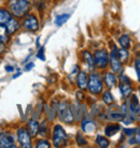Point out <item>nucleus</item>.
<instances>
[{"instance_id":"nucleus-25","label":"nucleus","mask_w":140,"mask_h":148,"mask_svg":"<svg viewBox=\"0 0 140 148\" xmlns=\"http://www.w3.org/2000/svg\"><path fill=\"white\" fill-rule=\"evenodd\" d=\"M134 69L136 72L137 79L140 83V53H137L134 58Z\"/></svg>"},{"instance_id":"nucleus-14","label":"nucleus","mask_w":140,"mask_h":148,"mask_svg":"<svg viewBox=\"0 0 140 148\" xmlns=\"http://www.w3.org/2000/svg\"><path fill=\"white\" fill-rule=\"evenodd\" d=\"M81 56H82V60H83V62L86 64L87 69H89L91 72L95 70L96 69L95 60H94V55H93L92 53L89 52V51H87V49H84V51H82Z\"/></svg>"},{"instance_id":"nucleus-32","label":"nucleus","mask_w":140,"mask_h":148,"mask_svg":"<svg viewBox=\"0 0 140 148\" xmlns=\"http://www.w3.org/2000/svg\"><path fill=\"white\" fill-rule=\"evenodd\" d=\"M37 58L38 59L42 60V61H44L45 60V55H44V46H41L40 48H39V51L37 52Z\"/></svg>"},{"instance_id":"nucleus-31","label":"nucleus","mask_w":140,"mask_h":148,"mask_svg":"<svg viewBox=\"0 0 140 148\" xmlns=\"http://www.w3.org/2000/svg\"><path fill=\"white\" fill-rule=\"evenodd\" d=\"M135 132H136V128H132V129H130V128H124V129H123V133L127 137L134 136Z\"/></svg>"},{"instance_id":"nucleus-38","label":"nucleus","mask_w":140,"mask_h":148,"mask_svg":"<svg viewBox=\"0 0 140 148\" xmlns=\"http://www.w3.org/2000/svg\"><path fill=\"white\" fill-rule=\"evenodd\" d=\"M1 1H4V0H1Z\"/></svg>"},{"instance_id":"nucleus-11","label":"nucleus","mask_w":140,"mask_h":148,"mask_svg":"<svg viewBox=\"0 0 140 148\" xmlns=\"http://www.w3.org/2000/svg\"><path fill=\"white\" fill-rule=\"evenodd\" d=\"M128 110L130 118L133 121L140 115V103L138 100V97L135 93H132V96L128 98Z\"/></svg>"},{"instance_id":"nucleus-13","label":"nucleus","mask_w":140,"mask_h":148,"mask_svg":"<svg viewBox=\"0 0 140 148\" xmlns=\"http://www.w3.org/2000/svg\"><path fill=\"white\" fill-rule=\"evenodd\" d=\"M103 81L105 86L108 89H112L113 87H115L116 83H118V77H116V74L112 71H107L105 72L103 76Z\"/></svg>"},{"instance_id":"nucleus-7","label":"nucleus","mask_w":140,"mask_h":148,"mask_svg":"<svg viewBox=\"0 0 140 148\" xmlns=\"http://www.w3.org/2000/svg\"><path fill=\"white\" fill-rule=\"evenodd\" d=\"M119 89H120V92L122 93V96L126 99L129 98L133 93L132 81L127 75L123 74V72L119 75Z\"/></svg>"},{"instance_id":"nucleus-29","label":"nucleus","mask_w":140,"mask_h":148,"mask_svg":"<svg viewBox=\"0 0 140 148\" xmlns=\"http://www.w3.org/2000/svg\"><path fill=\"white\" fill-rule=\"evenodd\" d=\"M36 147L37 148H50L51 147V143L46 138H40L36 142Z\"/></svg>"},{"instance_id":"nucleus-30","label":"nucleus","mask_w":140,"mask_h":148,"mask_svg":"<svg viewBox=\"0 0 140 148\" xmlns=\"http://www.w3.org/2000/svg\"><path fill=\"white\" fill-rule=\"evenodd\" d=\"M76 141H77V144L79 146H85V145H87V141L85 140V137L83 136V134L81 132H79L77 134V137H76Z\"/></svg>"},{"instance_id":"nucleus-5","label":"nucleus","mask_w":140,"mask_h":148,"mask_svg":"<svg viewBox=\"0 0 140 148\" xmlns=\"http://www.w3.org/2000/svg\"><path fill=\"white\" fill-rule=\"evenodd\" d=\"M23 21L21 23V26L28 32H37L39 28H40V23H39V19L35 14H28L26 15L25 17H23Z\"/></svg>"},{"instance_id":"nucleus-21","label":"nucleus","mask_w":140,"mask_h":148,"mask_svg":"<svg viewBox=\"0 0 140 148\" xmlns=\"http://www.w3.org/2000/svg\"><path fill=\"white\" fill-rule=\"evenodd\" d=\"M130 44H132V40H130V37H129L128 34H123L122 36H120V38H119V45L122 48L129 49Z\"/></svg>"},{"instance_id":"nucleus-23","label":"nucleus","mask_w":140,"mask_h":148,"mask_svg":"<svg viewBox=\"0 0 140 148\" xmlns=\"http://www.w3.org/2000/svg\"><path fill=\"white\" fill-rule=\"evenodd\" d=\"M118 56L119 59L121 60V62L124 64V63H127L129 61V51L127 48H118Z\"/></svg>"},{"instance_id":"nucleus-27","label":"nucleus","mask_w":140,"mask_h":148,"mask_svg":"<svg viewBox=\"0 0 140 148\" xmlns=\"http://www.w3.org/2000/svg\"><path fill=\"white\" fill-rule=\"evenodd\" d=\"M128 143L130 145H139L140 146V126L136 128V132L134 134V136L129 137Z\"/></svg>"},{"instance_id":"nucleus-28","label":"nucleus","mask_w":140,"mask_h":148,"mask_svg":"<svg viewBox=\"0 0 140 148\" xmlns=\"http://www.w3.org/2000/svg\"><path fill=\"white\" fill-rule=\"evenodd\" d=\"M69 18H70V14H67V13L60 14L56 16L54 23H55V25H57V26H62V25H64Z\"/></svg>"},{"instance_id":"nucleus-3","label":"nucleus","mask_w":140,"mask_h":148,"mask_svg":"<svg viewBox=\"0 0 140 148\" xmlns=\"http://www.w3.org/2000/svg\"><path fill=\"white\" fill-rule=\"evenodd\" d=\"M57 115H58L59 120L67 123V125H72L74 120H76L73 113H72V110H71V105L67 101H62L58 104Z\"/></svg>"},{"instance_id":"nucleus-1","label":"nucleus","mask_w":140,"mask_h":148,"mask_svg":"<svg viewBox=\"0 0 140 148\" xmlns=\"http://www.w3.org/2000/svg\"><path fill=\"white\" fill-rule=\"evenodd\" d=\"M7 9L10 11L12 16L21 19L30 12L31 2L29 0H8Z\"/></svg>"},{"instance_id":"nucleus-22","label":"nucleus","mask_w":140,"mask_h":148,"mask_svg":"<svg viewBox=\"0 0 140 148\" xmlns=\"http://www.w3.org/2000/svg\"><path fill=\"white\" fill-rule=\"evenodd\" d=\"M11 17L12 14L7 8H0V25L4 26Z\"/></svg>"},{"instance_id":"nucleus-26","label":"nucleus","mask_w":140,"mask_h":148,"mask_svg":"<svg viewBox=\"0 0 140 148\" xmlns=\"http://www.w3.org/2000/svg\"><path fill=\"white\" fill-rule=\"evenodd\" d=\"M0 41H2L6 44H8L10 41V34H8L6 26H2V25H0Z\"/></svg>"},{"instance_id":"nucleus-34","label":"nucleus","mask_w":140,"mask_h":148,"mask_svg":"<svg viewBox=\"0 0 140 148\" xmlns=\"http://www.w3.org/2000/svg\"><path fill=\"white\" fill-rule=\"evenodd\" d=\"M7 49V44L3 43L2 41H0V55H2Z\"/></svg>"},{"instance_id":"nucleus-20","label":"nucleus","mask_w":140,"mask_h":148,"mask_svg":"<svg viewBox=\"0 0 140 148\" xmlns=\"http://www.w3.org/2000/svg\"><path fill=\"white\" fill-rule=\"evenodd\" d=\"M101 100L105 104H107V105H111V104L114 103V97L113 95L111 93L110 89H106V90H103V93H101Z\"/></svg>"},{"instance_id":"nucleus-33","label":"nucleus","mask_w":140,"mask_h":148,"mask_svg":"<svg viewBox=\"0 0 140 148\" xmlns=\"http://www.w3.org/2000/svg\"><path fill=\"white\" fill-rule=\"evenodd\" d=\"M84 90H79V91H77V93H76V96H77V99H78V102H82V101L85 99V95L84 92H83Z\"/></svg>"},{"instance_id":"nucleus-36","label":"nucleus","mask_w":140,"mask_h":148,"mask_svg":"<svg viewBox=\"0 0 140 148\" xmlns=\"http://www.w3.org/2000/svg\"><path fill=\"white\" fill-rule=\"evenodd\" d=\"M6 71L7 72H13L14 71V67H12V66H6Z\"/></svg>"},{"instance_id":"nucleus-10","label":"nucleus","mask_w":140,"mask_h":148,"mask_svg":"<svg viewBox=\"0 0 140 148\" xmlns=\"http://www.w3.org/2000/svg\"><path fill=\"white\" fill-rule=\"evenodd\" d=\"M106 117L108 120H111V121H123L124 120V113H123L122 106L115 105L114 103L109 105Z\"/></svg>"},{"instance_id":"nucleus-24","label":"nucleus","mask_w":140,"mask_h":148,"mask_svg":"<svg viewBox=\"0 0 140 148\" xmlns=\"http://www.w3.org/2000/svg\"><path fill=\"white\" fill-rule=\"evenodd\" d=\"M95 141H96V144L98 145V147L100 148H107L110 145L109 140L106 136H103V135H97Z\"/></svg>"},{"instance_id":"nucleus-35","label":"nucleus","mask_w":140,"mask_h":148,"mask_svg":"<svg viewBox=\"0 0 140 148\" xmlns=\"http://www.w3.org/2000/svg\"><path fill=\"white\" fill-rule=\"evenodd\" d=\"M33 67H35V63H33V62H30V63H28V64L26 66L25 70L26 71H29V70H31V69H33Z\"/></svg>"},{"instance_id":"nucleus-9","label":"nucleus","mask_w":140,"mask_h":148,"mask_svg":"<svg viewBox=\"0 0 140 148\" xmlns=\"http://www.w3.org/2000/svg\"><path fill=\"white\" fill-rule=\"evenodd\" d=\"M16 137L19 141L21 147L23 148H30L33 146V142H31V135H30L29 131L27 130V128L21 127L16 131Z\"/></svg>"},{"instance_id":"nucleus-19","label":"nucleus","mask_w":140,"mask_h":148,"mask_svg":"<svg viewBox=\"0 0 140 148\" xmlns=\"http://www.w3.org/2000/svg\"><path fill=\"white\" fill-rule=\"evenodd\" d=\"M121 128L122 127L119 123H109V125L105 127V134L108 137L113 136V135L118 133L119 131H121Z\"/></svg>"},{"instance_id":"nucleus-12","label":"nucleus","mask_w":140,"mask_h":148,"mask_svg":"<svg viewBox=\"0 0 140 148\" xmlns=\"http://www.w3.org/2000/svg\"><path fill=\"white\" fill-rule=\"evenodd\" d=\"M15 138L6 131L0 132V148H15Z\"/></svg>"},{"instance_id":"nucleus-16","label":"nucleus","mask_w":140,"mask_h":148,"mask_svg":"<svg viewBox=\"0 0 140 148\" xmlns=\"http://www.w3.org/2000/svg\"><path fill=\"white\" fill-rule=\"evenodd\" d=\"M81 129L82 132L87 134H92L94 133L97 129L96 127V122L93 120V119H89V118H82L81 121Z\"/></svg>"},{"instance_id":"nucleus-37","label":"nucleus","mask_w":140,"mask_h":148,"mask_svg":"<svg viewBox=\"0 0 140 148\" xmlns=\"http://www.w3.org/2000/svg\"><path fill=\"white\" fill-rule=\"evenodd\" d=\"M21 74H22V73H21V72H19V73L14 74V76H13V78H17V77H19V75H21Z\"/></svg>"},{"instance_id":"nucleus-17","label":"nucleus","mask_w":140,"mask_h":148,"mask_svg":"<svg viewBox=\"0 0 140 148\" xmlns=\"http://www.w3.org/2000/svg\"><path fill=\"white\" fill-rule=\"evenodd\" d=\"M87 81H89V75L85 71H80L77 74V85L79 89L85 90L87 87Z\"/></svg>"},{"instance_id":"nucleus-6","label":"nucleus","mask_w":140,"mask_h":148,"mask_svg":"<svg viewBox=\"0 0 140 148\" xmlns=\"http://www.w3.org/2000/svg\"><path fill=\"white\" fill-rule=\"evenodd\" d=\"M93 55H94L96 69L106 70L109 66V53L106 49H96Z\"/></svg>"},{"instance_id":"nucleus-2","label":"nucleus","mask_w":140,"mask_h":148,"mask_svg":"<svg viewBox=\"0 0 140 148\" xmlns=\"http://www.w3.org/2000/svg\"><path fill=\"white\" fill-rule=\"evenodd\" d=\"M103 77L100 76L98 72L92 71L89 75V81H87V87L86 89L89 90V92L93 96H99L103 91Z\"/></svg>"},{"instance_id":"nucleus-8","label":"nucleus","mask_w":140,"mask_h":148,"mask_svg":"<svg viewBox=\"0 0 140 148\" xmlns=\"http://www.w3.org/2000/svg\"><path fill=\"white\" fill-rule=\"evenodd\" d=\"M109 64H110L111 71L114 72L115 74H120L123 72V63L119 59L116 45H113V47L109 54Z\"/></svg>"},{"instance_id":"nucleus-18","label":"nucleus","mask_w":140,"mask_h":148,"mask_svg":"<svg viewBox=\"0 0 140 148\" xmlns=\"http://www.w3.org/2000/svg\"><path fill=\"white\" fill-rule=\"evenodd\" d=\"M39 128H40V125L36 119H30L27 123V130L29 131L30 135L33 137H36L39 134Z\"/></svg>"},{"instance_id":"nucleus-15","label":"nucleus","mask_w":140,"mask_h":148,"mask_svg":"<svg viewBox=\"0 0 140 148\" xmlns=\"http://www.w3.org/2000/svg\"><path fill=\"white\" fill-rule=\"evenodd\" d=\"M6 26V29H7L8 34H10V36H12V34H16L17 31H19V29L21 28V23H19V18H16V17H14V16H12L11 18L8 21V23L4 25Z\"/></svg>"},{"instance_id":"nucleus-4","label":"nucleus","mask_w":140,"mask_h":148,"mask_svg":"<svg viewBox=\"0 0 140 148\" xmlns=\"http://www.w3.org/2000/svg\"><path fill=\"white\" fill-rule=\"evenodd\" d=\"M52 144L54 147H65L68 144V135L60 125H55L53 128Z\"/></svg>"}]
</instances>
